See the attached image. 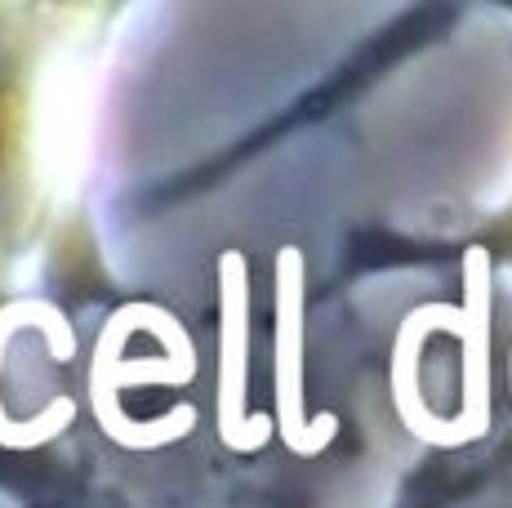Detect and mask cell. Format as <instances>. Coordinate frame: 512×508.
I'll list each match as a JSON object with an SVG mask.
<instances>
[{
    "mask_svg": "<svg viewBox=\"0 0 512 508\" xmlns=\"http://www.w3.org/2000/svg\"><path fill=\"white\" fill-rule=\"evenodd\" d=\"M486 281L490 263L486 250H468V321H464V419L459 437L486 433L490 419V330H486Z\"/></svg>",
    "mask_w": 512,
    "mask_h": 508,
    "instance_id": "cell-1",
    "label": "cell"
}]
</instances>
